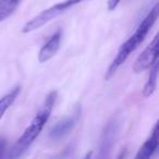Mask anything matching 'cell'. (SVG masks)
<instances>
[{"label": "cell", "instance_id": "obj_1", "mask_svg": "<svg viewBox=\"0 0 159 159\" xmlns=\"http://www.w3.org/2000/svg\"><path fill=\"white\" fill-rule=\"evenodd\" d=\"M57 99V92L52 91L47 95L44 105L35 115L31 123L27 125L20 137L16 139L11 148L7 152L6 159H20L30 149L35 139L38 137L44 126L48 122Z\"/></svg>", "mask_w": 159, "mask_h": 159}, {"label": "cell", "instance_id": "obj_2", "mask_svg": "<svg viewBox=\"0 0 159 159\" xmlns=\"http://www.w3.org/2000/svg\"><path fill=\"white\" fill-rule=\"evenodd\" d=\"M158 14H159L158 3H155V6L150 9V11L141 21V23L136 27L134 33L120 46L117 55L113 58L112 62H111L109 68L106 71V76H105L106 80L111 79L113 76V74L118 71V69L128 60V58L131 56V53L136 50L137 47L144 42L147 34L149 33L152 27L156 23L157 19H158Z\"/></svg>", "mask_w": 159, "mask_h": 159}, {"label": "cell", "instance_id": "obj_3", "mask_svg": "<svg viewBox=\"0 0 159 159\" xmlns=\"http://www.w3.org/2000/svg\"><path fill=\"white\" fill-rule=\"evenodd\" d=\"M83 1L84 0H63L61 2L51 6L50 8L44 10L38 16H34L32 20H30L29 22L25 23V25L22 27V33L29 34L31 32H34L36 30L40 29L45 24H47L50 21H52L53 19H56L57 16H61L63 12H66L71 7H74V6L83 2Z\"/></svg>", "mask_w": 159, "mask_h": 159}, {"label": "cell", "instance_id": "obj_4", "mask_svg": "<svg viewBox=\"0 0 159 159\" xmlns=\"http://www.w3.org/2000/svg\"><path fill=\"white\" fill-rule=\"evenodd\" d=\"M118 131H119V122L116 119H111L105 125L100 136L98 155L96 159H110L112 154V148L117 139Z\"/></svg>", "mask_w": 159, "mask_h": 159}, {"label": "cell", "instance_id": "obj_5", "mask_svg": "<svg viewBox=\"0 0 159 159\" xmlns=\"http://www.w3.org/2000/svg\"><path fill=\"white\" fill-rule=\"evenodd\" d=\"M81 115H82V107L80 106V105H77L70 116H68L64 119L58 121L51 128L50 132H49V137L52 141H58V139L66 136L75 128L80 118H81Z\"/></svg>", "mask_w": 159, "mask_h": 159}, {"label": "cell", "instance_id": "obj_6", "mask_svg": "<svg viewBox=\"0 0 159 159\" xmlns=\"http://www.w3.org/2000/svg\"><path fill=\"white\" fill-rule=\"evenodd\" d=\"M158 45H159V35L157 34L150 44L143 50V52L137 57L133 71L135 73H141L150 69L156 62H158Z\"/></svg>", "mask_w": 159, "mask_h": 159}, {"label": "cell", "instance_id": "obj_7", "mask_svg": "<svg viewBox=\"0 0 159 159\" xmlns=\"http://www.w3.org/2000/svg\"><path fill=\"white\" fill-rule=\"evenodd\" d=\"M61 38L62 32L61 30H59L55 34H52L50 38L43 45L39 52H38V61L40 63H45V62L49 61L51 58L55 57L56 53L59 50L60 45H61Z\"/></svg>", "mask_w": 159, "mask_h": 159}, {"label": "cell", "instance_id": "obj_8", "mask_svg": "<svg viewBox=\"0 0 159 159\" xmlns=\"http://www.w3.org/2000/svg\"><path fill=\"white\" fill-rule=\"evenodd\" d=\"M158 134L159 128L158 123H156L152 128L148 139L144 142L143 145L139 147L137 154L135 155L134 159H152L154 154L158 148Z\"/></svg>", "mask_w": 159, "mask_h": 159}, {"label": "cell", "instance_id": "obj_9", "mask_svg": "<svg viewBox=\"0 0 159 159\" xmlns=\"http://www.w3.org/2000/svg\"><path fill=\"white\" fill-rule=\"evenodd\" d=\"M21 93V87L16 86L8 92L6 95H3L0 98V120L2 119L5 113L7 112V110L14 104L16 99L18 98V96Z\"/></svg>", "mask_w": 159, "mask_h": 159}, {"label": "cell", "instance_id": "obj_10", "mask_svg": "<svg viewBox=\"0 0 159 159\" xmlns=\"http://www.w3.org/2000/svg\"><path fill=\"white\" fill-rule=\"evenodd\" d=\"M149 70H150L149 75H148V79H147V81H146V84L143 89V95L145 96V97L152 96L157 89V80H158V62H156Z\"/></svg>", "mask_w": 159, "mask_h": 159}, {"label": "cell", "instance_id": "obj_11", "mask_svg": "<svg viewBox=\"0 0 159 159\" xmlns=\"http://www.w3.org/2000/svg\"><path fill=\"white\" fill-rule=\"evenodd\" d=\"M22 0H0V23L14 13Z\"/></svg>", "mask_w": 159, "mask_h": 159}, {"label": "cell", "instance_id": "obj_12", "mask_svg": "<svg viewBox=\"0 0 159 159\" xmlns=\"http://www.w3.org/2000/svg\"><path fill=\"white\" fill-rule=\"evenodd\" d=\"M7 155V142L5 139H0V159H6Z\"/></svg>", "mask_w": 159, "mask_h": 159}, {"label": "cell", "instance_id": "obj_13", "mask_svg": "<svg viewBox=\"0 0 159 159\" xmlns=\"http://www.w3.org/2000/svg\"><path fill=\"white\" fill-rule=\"evenodd\" d=\"M122 0H109L108 2V9L110 10V11H112V10H115L116 8L119 6V3L121 2Z\"/></svg>", "mask_w": 159, "mask_h": 159}, {"label": "cell", "instance_id": "obj_14", "mask_svg": "<svg viewBox=\"0 0 159 159\" xmlns=\"http://www.w3.org/2000/svg\"><path fill=\"white\" fill-rule=\"evenodd\" d=\"M92 158H93V152H89L85 155V157L83 159H92Z\"/></svg>", "mask_w": 159, "mask_h": 159}, {"label": "cell", "instance_id": "obj_15", "mask_svg": "<svg viewBox=\"0 0 159 159\" xmlns=\"http://www.w3.org/2000/svg\"><path fill=\"white\" fill-rule=\"evenodd\" d=\"M124 156H125V152H122L121 154L119 155V157H118V159H124Z\"/></svg>", "mask_w": 159, "mask_h": 159}]
</instances>
